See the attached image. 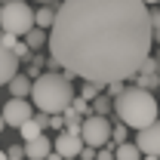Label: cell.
<instances>
[{"mask_svg": "<svg viewBox=\"0 0 160 160\" xmlns=\"http://www.w3.org/2000/svg\"><path fill=\"white\" fill-rule=\"evenodd\" d=\"M151 43V9L142 0H62L46 31L62 74L102 86L136 77Z\"/></svg>", "mask_w": 160, "mask_h": 160, "instance_id": "6da1fadb", "label": "cell"}, {"mask_svg": "<svg viewBox=\"0 0 160 160\" xmlns=\"http://www.w3.org/2000/svg\"><path fill=\"white\" fill-rule=\"evenodd\" d=\"M74 99V86L71 77L65 74H40L37 80H31V108H37L40 114H65L68 105Z\"/></svg>", "mask_w": 160, "mask_h": 160, "instance_id": "7a4b0ae2", "label": "cell"}, {"mask_svg": "<svg viewBox=\"0 0 160 160\" xmlns=\"http://www.w3.org/2000/svg\"><path fill=\"white\" fill-rule=\"evenodd\" d=\"M157 108H160V102L151 92L139 89V86L123 89L117 99H114V111H117L120 123L126 129H145V126H151L157 120Z\"/></svg>", "mask_w": 160, "mask_h": 160, "instance_id": "3957f363", "label": "cell"}, {"mask_svg": "<svg viewBox=\"0 0 160 160\" xmlns=\"http://www.w3.org/2000/svg\"><path fill=\"white\" fill-rule=\"evenodd\" d=\"M31 28H34V9L25 0H9L0 6V34L25 37Z\"/></svg>", "mask_w": 160, "mask_h": 160, "instance_id": "277c9868", "label": "cell"}, {"mask_svg": "<svg viewBox=\"0 0 160 160\" xmlns=\"http://www.w3.org/2000/svg\"><path fill=\"white\" fill-rule=\"evenodd\" d=\"M80 142H83L86 148H92V151L108 148V145H111V123H108V117H96V114L83 117V126H80Z\"/></svg>", "mask_w": 160, "mask_h": 160, "instance_id": "5b68a950", "label": "cell"}, {"mask_svg": "<svg viewBox=\"0 0 160 160\" xmlns=\"http://www.w3.org/2000/svg\"><path fill=\"white\" fill-rule=\"evenodd\" d=\"M0 117H3V123L6 126H25L28 120L34 117V108H31V102L28 99H9L6 105H3V111H0Z\"/></svg>", "mask_w": 160, "mask_h": 160, "instance_id": "8992f818", "label": "cell"}, {"mask_svg": "<svg viewBox=\"0 0 160 160\" xmlns=\"http://www.w3.org/2000/svg\"><path fill=\"white\" fill-rule=\"evenodd\" d=\"M132 145L139 148L142 157H160V120H154L151 126L139 129V136H136Z\"/></svg>", "mask_w": 160, "mask_h": 160, "instance_id": "52a82bcc", "label": "cell"}, {"mask_svg": "<svg viewBox=\"0 0 160 160\" xmlns=\"http://www.w3.org/2000/svg\"><path fill=\"white\" fill-rule=\"evenodd\" d=\"M80 148H83L80 136H74V132H65V129H62L59 136L52 139V154H59L62 160H77Z\"/></svg>", "mask_w": 160, "mask_h": 160, "instance_id": "ba28073f", "label": "cell"}, {"mask_svg": "<svg viewBox=\"0 0 160 160\" xmlns=\"http://www.w3.org/2000/svg\"><path fill=\"white\" fill-rule=\"evenodd\" d=\"M16 74H19V62H16V56L3 46V34H0V86H6Z\"/></svg>", "mask_w": 160, "mask_h": 160, "instance_id": "9c48e42d", "label": "cell"}, {"mask_svg": "<svg viewBox=\"0 0 160 160\" xmlns=\"http://www.w3.org/2000/svg\"><path fill=\"white\" fill-rule=\"evenodd\" d=\"M49 154H52V139H46V136L25 145V160H46Z\"/></svg>", "mask_w": 160, "mask_h": 160, "instance_id": "30bf717a", "label": "cell"}, {"mask_svg": "<svg viewBox=\"0 0 160 160\" xmlns=\"http://www.w3.org/2000/svg\"><path fill=\"white\" fill-rule=\"evenodd\" d=\"M6 86H9V96L12 99H28L31 96V77L28 74H16Z\"/></svg>", "mask_w": 160, "mask_h": 160, "instance_id": "8fae6325", "label": "cell"}, {"mask_svg": "<svg viewBox=\"0 0 160 160\" xmlns=\"http://www.w3.org/2000/svg\"><path fill=\"white\" fill-rule=\"evenodd\" d=\"M52 22H56V9L52 6H40L34 12V28H40V31H49Z\"/></svg>", "mask_w": 160, "mask_h": 160, "instance_id": "7c38bea8", "label": "cell"}, {"mask_svg": "<svg viewBox=\"0 0 160 160\" xmlns=\"http://www.w3.org/2000/svg\"><path fill=\"white\" fill-rule=\"evenodd\" d=\"M114 160H142V154L132 142H123V145L114 148Z\"/></svg>", "mask_w": 160, "mask_h": 160, "instance_id": "4fadbf2b", "label": "cell"}, {"mask_svg": "<svg viewBox=\"0 0 160 160\" xmlns=\"http://www.w3.org/2000/svg\"><path fill=\"white\" fill-rule=\"evenodd\" d=\"M22 43H25V46L34 52V49H40V46L46 43V31H40V28H31V31L25 34V40H22Z\"/></svg>", "mask_w": 160, "mask_h": 160, "instance_id": "5bb4252c", "label": "cell"}, {"mask_svg": "<svg viewBox=\"0 0 160 160\" xmlns=\"http://www.w3.org/2000/svg\"><path fill=\"white\" fill-rule=\"evenodd\" d=\"M111 108H114V102L108 99V96H99L96 102H89V111H92L96 117H105V114H111Z\"/></svg>", "mask_w": 160, "mask_h": 160, "instance_id": "9a60e30c", "label": "cell"}, {"mask_svg": "<svg viewBox=\"0 0 160 160\" xmlns=\"http://www.w3.org/2000/svg\"><path fill=\"white\" fill-rule=\"evenodd\" d=\"M102 89H105L102 83H83V86H80V99L83 102H96L102 96Z\"/></svg>", "mask_w": 160, "mask_h": 160, "instance_id": "2e32d148", "label": "cell"}, {"mask_svg": "<svg viewBox=\"0 0 160 160\" xmlns=\"http://www.w3.org/2000/svg\"><path fill=\"white\" fill-rule=\"evenodd\" d=\"M136 80H139V89H145V92H148V89H154V86L160 83L157 74H136Z\"/></svg>", "mask_w": 160, "mask_h": 160, "instance_id": "e0dca14e", "label": "cell"}, {"mask_svg": "<svg viewBox=\"0 0 160 160\" xmlns=\"http://www.w3.org/2000/svg\"><path fill=\"white\" fill-rule=\"evenodd\" d=\"M68 111H71V114H89V102H83L80 99V96H74V99H71V105H68Z\"/></svg>", "mask_w": 160, "mask_h": 160, "instance_id": "ac0fdd59", "label": "cell"}, {"mask_svg": "<svg viewBox=\"0 0 160 160\" xmlns=\"http://www.w3.org/2000/svg\"><path fill=\"white\" fill-rule=\"evenodd\" d=\"M123 142H126V126H123V123L111 126V148H117V145H123Z\"/></svg>", "mask_w": 160, "mask_h": 160, "instance_id": "d6986e66", "label": "cell"}, {"mask_svg": "<svg viewBox=\"0 0 160 160\" xmlns=\"http://www.w3.org/2000/svg\"><path fill=\"white\" fill-rule=\"evenodd\" d=\"M157 59H154V56H148V59L142 62V68H139V74H157Z\"/></svg>", "mask_w": 160, "mask_h": 160, "instance_id": "ffe728a7", "label": "cell"}, {"mask_svg": "<svg viewBox=\"0 0 160 160\" xmlns=\"http://www.w3.org/2000/svg\"><path fill=\"white\" fill-rule=\"evenodd\" d=\"M6 160H25V148H22L19 142H16V145H9V148H6Z\"/></svg>", "mask_w": 160, "mask_h": 160, "instance_id": "44dd1931", "label": "cell"}, {"mask_svg": "<svg viewBox=\"0 0 160 160\" xmlns=\"http://www.w3.org/2000/svg\"><path fill=\"white\" fill-rule=\"evenodd\" d=\"M12 56H16V62H22V59H28V56H31V49H28V46L19 40V43L12 46Z\"/></svg>", "mask_w": 160, "mask_h": 160, "instance_id": "7402d4cb", "label": "cell"}, {"mask_svg": "<svg viewBox=\"0 0 160 160\" xmlns=\"http://www.w3.org/2000/svg\"><path fill=\"white\" fill-rule=\"evenodd\" d=\"M151 40H160V12H151Z\"/></svg>", "mask_w": 160, "mask_h": 160, "instance_id": "603a6c76", "label": "cell"}, {"mask_svg": "<svg viewBox=\"0 0 160 160\" xmlns=\"http://www.w3.org/2000/svg\"><path fill=\"white\" fill-rule=\"evenodd\" d=\"M96 160H114V148H99L96 151Z\"/></svg>", "mask_w": 160, "mask_h": 160, "instance_id": "cb8c5ba5", "label": "cell"}, {"mask_svg": "<svg viewBox=\"0 0 160 160\" xmlns=\"http://www.w3.org/2000/svg\"><path fill=\"white\" fill-rule=\"evenodd\" d=\"M77 160H96V151L83 145V148H80V154H77Z\"/></svg>", "mask_w": 160, "mask_h": 160, "instance_id": "d4e9b609", "label": "cell"}, {"mask_svg": "<svg viewBox=\"0 0 160 160\" xmlns=\"http://www.w3.org/2000/svg\"><path fill=\"white\" fill-rule=\"evenodd\" d=\"M49 126H52V129H65V120H62V114H52V117H49Z\"/></svg>", "mask_w": 160, "mask_h": 160, "instance_id": "484cf974", "label": "cell"}, {"mask_svg": "<svg viewBox=\"0 0 160 160\" xmlns=\"http://www.w3.org/2000/svg\"><path fill=\"white\" fill-rule=\"evenodd\" d=\"M40 6H52V3H56V0H37Z\"/></svg>", "mask_w": 160, "mask_h": 160, "instance_id": "4316f807", "label": "cell"}, {"mask_svg": "<svg viewBox=\"0 0 160 160\" xmlns=\"http://www.w3.org/2000/svg\"><path fill=\"white\" fill-rule=\"evenodd\" d=\"M46 160H62V157H59V154H49V157H46Z\"/></svg>", "mask_w": 160, "mask_h": 160, "instance_id": "83f0119b", "label": "cell"}, {"mask_svg": "<svg viewBox=\"0 0 160 160\" xmlns=\"http://www.w3.org/2000/svg\"><path fill=\"white\" fill-rule=\"evenodd\" d=\"M3 129H6V123H3V117H0V132H3Z\"/></svg>", "mask_w": 160, "mask_h": 160, "instance_id": "f1b7e54d", "label": "cell"}, {"mask_svg": "<svg viewBox=\"0 0 160 160\" xmlns=\"http://www.w3.org/2000/svg\"><path fill=\"white\" fill-rule=\"evenodd\" d=\"M142 3H145V6H148V3H160V0H142Z\"/></svg>", "mask_w": 160, "mask_h": 160, "instance_id": "f546056e", "label": "cell"}, {"mask_svg": "<svg viewBox=\"0 0 160 160\" xmlns=\"http://www.w3.org/2000/svg\"><path fill=\"white\" fill-rule=\"evenodd\" d=\"M0 160H6V151H0Z\"/></svg>", "mask_w": 160, "mask_h": 160, "instance_id": "4dcf8cb0", "label": "cell"}, {"mask_svg": "<svg viewBox=\"0 0 160 160\" xmlns=\"http://www.w3.org/2000/svg\"><path fill=\"white\" fill-rule=\"evenodd\" d=\"M142 160H157V157H142Z\"/></svg>", "mask_w": 160, "mask_h": 160, "instance_id": "1f68e13d", "label": "cell"}, {"mask_svg": "<svg viewBox=\"0 0 160 160\" xmlns=\"http://www.w3.org/2000/svg\"><path fill=\"white\" fill-rule=\"evenodd\" d=\"M157 120H160V108H157Z\"/></svg>", "mask_w": 160, "mask_h": 160, "instance_id": "d6a6232c", "label": "cell"}, {"mask_svg": "<svg viewBox=\"0 0 160 160\" xmlns=\"http://www.w3.org/2000/svg\"><path fill=\"white\" fill-rule=\"evenodd\" d=\"M157 160H160V157H157Z\"/></svg>", "mask_w": 160, "mask_h": 160, "instance_id": "836d02e7", "label": "cell"}]
</instances>
